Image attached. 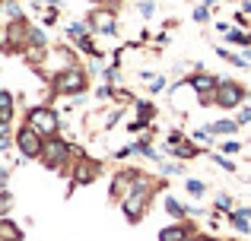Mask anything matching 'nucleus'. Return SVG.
Here are the masks:
<instances>
[{"mask_svg": "<svg viewBox=\"0 0 251 241\" xmlns=\"http://www.w3.org/2000/svg\"><path fill=\"white\" fill-rule=\"evenodd\" d=\"M140 13H143V16H153V3H150V0H143V3H140Z\"/></svg>", "mask_w": 251, "mask_h": 241, "instance_id": "32", "label": "nucleus"}, {"mask_svg": "<svg viewBox=\"0 0 251 241\" xmlns=\"http://www.w3.org/2000/svg\"><path fill=\"white\" fill-rule=\"evenodd\" d=\"M159 168H162L166 175H184V168L175 165V162H159Z\"/></svg>", "mask_w": 251, "mask_h": 241, "instance_id": "26", "label": "nucleus"}, {"mask_svg": "<svg viewBox=\"0 0 251 241\" xmlns=\"http://www.w3.org/2000/svg\"><path fill=\"white\" fill-rule=\"evenodd\" d=\"M70 35H74V38H86V35H89V25H86V22H74V25H70Z\"/></svg>", "mask_w": 251, "mask_h": 241, "instance_id": "24", "label": "nucleus"}, {"mask_svg": "<svg viewBox=\"0 0 251 241\" xmlns=\"http://www.w3.org/2000/svg\"><path fill=\"white\" fill-rule=\"evenodd\" d=\"M153 111H156V108L150 105V102H137V121H130V124H127V130H130V133L143 130V127L150 124V118H153Z\"/></svg>", "mask_w": 251, "mask_h": 241, "instance_id": "11", "label": "nucleus"}, {"mask_svg": "<svg viewBox=\"0 0 251 241\" xmlns=\"http://www.w3.org/2000/svg\"><path fill=\"white\" fill-rule=\"evenodd\" d=\"M188 83H191V89H194L201 99H210V95L216 92V86H220V80H216L213 73H191Z\"/></svg>", "mask_w": 251, "mask_h": 241, "instance_id": "8", "label": "nucleus"}, {"mask_svg": "<svg viewBox=\"0 0 251 241\" xmlns=\"http://www.w3.org/2000/svg\"><path fill=\"white\" fill-rule=\"evenodd\" d=\"M10 149V121H0V153Z\"/></svg>", "mask_w": 251, "mask_h": 241, "instance_id": "21", "label": "nucleus"}, {"mask_svg": "<svg viewBox=\"0 0 251 241\" xmlns=\"http://www.w3.org/2000/svg\"><path fill=\"white\" fill-rule=\"evenodd\" d=\"M166 153L175 155V159H197V155H201V146L191 143V140H181V143H175V146H169Z\"/></svg>", "mask_w": 251, "mask_h": 241, "instance_id": "12", "label": "nucleus"}, {"mask_svg": "<svg viewBox=\"0 0 251 241\" xmlns=\"http://www.w3.org/2000/svg\"><path fill=\"white\" fill-rule=\"evenodd\" d=\"M10 210H13V194L10 191H0V219H3Z\"/></svg>", "mask_w": 251, "mask_h": 241, "instance_id": "19", "label": "nucleus"}, {"mask_svg": "<svg viewBox=\"0 0 251 241\" xmlns=\"http://www.w3.org/2000/svg\"><path fill=\"white\" fill-rule=\"evenodd\" d=\"M156 187H159V184H156L153 178H147L143 172L134 178V187H130V194L121 200V213L127 216V222H130V225H137L143 216H147V210H150V197L156 194Z\"/></svg>", "mask_w": 251, "mask_h": 241, "instance_id": "1", "label": "nucleus"}, {"mask_svg": "<svg viewBox=\"0 0 251 241\" xmlns=\"http://www.w3.org/2000/svg\"><path fill=\"white\" fill-rule=\"evenodd\" d=\"M166 213H169L172 219H178V222H184L191 210H188L184 203H178V197H166Z\"/></svg>", "mask_w": 251, "mask_h": 241, "instance_id": "14", "label": "nucleus"}, {"mask_svg": "<svg viewBox=\"0 0 251 241\" xmlns=\"http://www.w3.org/2000/svg\"><path fill=\"white\" fill-rule=\"evenodd\" d=\"M70 155H74V146L67 140H61V136H51V140H45V149H42V159L38 162L48 172H67Z\"/></svg>", "mask_w": 251, "mask_h": 241, "instance_id": "4", "label": "nucleus"}, {"mask_svg": "<svg viewBox=\"0 0 251 241\" xmlns=\"http://www.w3.org/2000/svg\"><path fill=\"white\" fill-rule=\"evenodd\" d=\"M89 89V73L83 67H64L51 80V92L54 95H80Z\"/></svg>", "mask_w": 251, "mask_h": 241, "instance_id": "2", "label": "nucleus"}, {"mask_svg": "<svg viewBox=\"0 0 251 241\" xmlns=\"http://www.w3.org/2000/svg\"><path fill=\"white\" fill-rule=\"evenodd\" d=\"M229 225H232V229L239 232V235H248V232H251V219H248V216H245L242 210L229 213Z\"/></svg>", "mask_w": 251, "mask_h": 241, "instance_id": "15", "label": "nucleus"}, {"mask_svg": "<svg viewBox=\"0 0 251 241\" xmlns=\"http://www.w3.org/2000/svg\"><path fill=\"white\" fill-rule=\"evenodd\" d=\"M239 124H251V108H242L239 111Z\"/></svg>", "mask_w": 251, "mask_h": 241, "instance_id": "30", "label": "nucleus"}, {"mask_svg": "<svg viewBox=\"0 0 251 241\" xmlns=\"http://www.w3.org/2000/svg\"><path fill=\"white\" fill-rule=\"evenodd\" d=\"M102 76H105V80H108V83H118V70H115V67H108V70H105Z\"/></svg>", "mask_w": 251, "mask_h": 241, "instance_id": "31", "label": "nucleus"}, {"mask_svg": "<svg viewBox=\"0 0 251 241\" xmlns=\"http://www.w3.org/2000/svg\"><path fill=\"white\" fill-rule=\"evenodd\" d=\"M184 187H188V194L191 197H203V194H207V184H203V181H184Z\"/></svg>", "mask_w": 251, "mask_h": 241, "instance_id": "18", "label": "nucleus"}, {"mask_svg": "<svg viewBox=\"0 0 251 241\" xmlns=\"http://www.w3.org/2000/svg\"><path fill=\"white\" fill-rule=\"evenodd\" d=\"M191 232H194L191 222H175V225H166V229L159 232V241H184Z\"/></svg>", "mask_w": 251, "mask_h": 241, "instance_id": "10", "label": "nucleus"}, {"mask_svg": "<svg viewBox=\"0 0 251 241\" xmlns=\"http://www.w3.org/2000/svg\"><path fill=\"white\" fill-rule=\"evenodd\" d=\"M25 124H29L42 140H51V136H57V130H61V118H57V111L48 108V105L29 108V111H25Z\"/></svg>", "mask_w": 251, "mask_h": 241, "instance_id": "3", "label": "nucleus"}, {"mask_svg": "<svg viewBox=\"0 0 251 241\" xmlns=\"http://www.w3.org/2000/svg\"><path fill=\"white\" fill-rule=\"evenodd\" d=\"M0 89H3V86H0Z\"/></svg>", "mask_w": 251, "mask_h": 241, "instance_id": "38", "label": "nucleus"}, {"mask_svg": "<svg viewBox=\"0 0 251 241\" xmlns=\"http://www.w3.org/2000/svg\"><path fill=\"white\" fill-rule=\"evenodd\" d=\"M239 149H242V146H239V143H235V140H226V143H223V146H220V153H223V155H235V153H239Z\"/></svg>", "mask_w": 251, "mask_h": 241, "instance_id": "25", "label": "nucleus"}, {"mask_svg": "<svg viewBox=\"0 0 251 241\" xmlns=\"http://www.w3.org/2000/svg\"><path fill=\"white\" fill-rule=\"evenodd\" d=\"M0 241H3V238H0Z\"/></svg>", "mask_w": 251, "mask_h": 241, "instance_id": "39", "label": "nucleus"}, {"mask_svg": "<svg viewBox=\"0 0 251 241\" xmlns=\"http://www.w3.org/2000/svg\"><path fill=\"white\" fill-rule=\"evenodd\" d=\"M213 159H216V165H220V168H226V172H235V165L226 159V155H213Z\"/></svg>", "mask_w": 251, "mask_h": 241, "instance_id": "28", "label": "nucleus"}, {"mask_svg": "<svg viewBox=\"0 0 251 241\" xmlns=\"http://www.w3.org/2000/svg\"><path fill=\"white\" fill-rule=\"evenodd\" d=\"M245 10H251V0H245Z\"/></svg>", "mask_w": 251, "mask_h": 241, "instance_id": "37", "label": "nucleus"}, {"mask_svg": "<svg viewBox=\"0 0 251 241\" xmlns=\"http://www.w3.org/2000/svg\"><path fill=\"white\" fill-rule=\"evenodd\" d=\"M99 175H102V162L89 159V155H80V159L74 162V184H70V187H76V184H92Z\"/></svg>", "mask_w": 251, "mask_h": 241, "instance_id": "7", "label": "nucleus"}, {"mask_svg": "<svg viewBox=\"0 0 251 241\" xmlns=\"http://www.w3.org/2000/svg\"><path fill=\"white\" fill-rule=\"evenodd\" d=\"M242 213H245V216H248V219H251V206H248V210H242Z\"/></svg>", "mask_w": 251, "mask_h": 241, "instance_id": "36", "label": "nucleus"}, {"mask_svg": "<svg viewBox=\"0 0 251 241\" xmlns=\"http://www.w3.org/2000/svg\"><path fill=\"white\" fill-rule=\"evenodd\" d=\"M184 241H197V232H191V235H188V238H184Z\"/></svg>", "mask_w": 251, "mask_h": 241, "instance_id": "35", "label": "nucleus"}, {"mask_svg": "<svg viewBox=\"0 0 251 241\" xmlns=\"http://www.w3.org/2000/svg\"><path fill=\"white\" fill-rule=\"evenodd\" d=\"M89 29H96V32H105V35H115V16L111 13H105V10H96V13H89Z\"/></svg>", "mask_w": 251, "mask_h": 241, "instance_id": "9", "label": "nucleus"}, {"mask_svg": "<svg viewBox=\"0 0 251 241\" xmlns=\"http://www.w3.org/2000/svg\"><path fill=\"white\" fill-rule=\"evenodd\" d=\"M0 191H6V172H0Z\"/></svg>", "mask_w": 251, "mask_h": 241, "instance_id": "33", "label": "nucleus"}, {"mask_svg": "<svg viewBox=\"0 0 251 241\" xmlns=\"http://www.w3.org/2000/svg\"><path fill=\"white\" fill-rule=\"evenodd\" d=\"M16 149L25 155V159H42V149H45V140L35 133V130L29 127V124H23V127L16 130Z\"/></svg>", "mask_w": 251, "mask_h": 241, "instance_id": "6", "label": "nucleus"}, {"mask_svg": "<svg viewBox=\"0 0 251 241\" xmlns=\"http://www.w3.org/2000/svg\"><path fill=\"white\" fill-rule=\"evenodd\" d=\"M13 92H6V89H0V121H10L13 118Z\"/></svg>", "mask_w": 251, "mask_h": 241, "instance_id": "16", "label": "nucleus"}, {"mask_svg": "<svg viewBox=\"0 0 251 241\" xmlns=\"http://www.w3.org/2000/svg\"><path fill=\"white\" fill-rule=\"evenodd\" d=\"M3 10H6V16L19 19V6H16V0H6V3H3Z\"/></svg>", "mask_w": 251, "mask_h": 241, "instance_id": "27", "label": "nucleus"}, {"mask_svg": "<svg viewBox=\"0 0 251 241\" xmlns=\"http://www.w3.org/2000/svg\"><path fill=\"white\" fill-rule=\"evenodd\" d=\"M76 42H80V51H83V54H89V57H99V48L92 44V38H89V35H86V38H76Z\"/></svg>", "mask_w": 251, "mask_h": 241, "instance_id": "22", "label": "nucleus"}, {"mask_svg": "<svg viewBox=\"0 0 251 241\" xmlns=\"http://www.w3.org/2000/svg\"><path fill=\"white\" fill-rule=\"evenodd\" d=\"M207 16H210V6H197V10H194V19H197V22H203Z\"/></svg>", "mask_w": 251, "mask_h": 241, "instance_id": "29", "label": "nucleus"}, {"mask_svg": "<svg viewBox=\"0 0 251 241\" xmlns=\"http://www.w3.org/2000/svg\"><path fill=\"white\" fill-rule=\"evenodd\" d=\"M242 102H245V86H242V83H232V80H220V86H216V92H213V105L232 111V108H242Z\"/></svg>", "mask_w": 251, "mask_h": 241, "instance_id": "5", "label": "nucleus"}, {"mask_svg": "<svg viewBox=\"0 0 251 241\" xmlns=\"http://www.w3.org/2000/svg\"><path fill=\"white\" fill-rule=\"evenodd\" d=\"M239 127H242L239 121H216V124H210V130H213V133H220V136H229V133H235Z\"/></svg>", "mask_w": 251, "mask_h": 241, "instance_id": "17", "label": "nucleus"}, {"mask_svg": "<svg viewBox=\"0 0 251 241\" xmlns=\"http://www.w3.org/2000/svg\"><path fill=\"white\" fill-rule=\"evenodd\" d=\"M216 210H223V213H235L232 197H229V194H220V197H216Z\"/></svg>", "mask_w": 251, "mask_h": 241, "instance_id": "23", "label": "nucleus"}, {"mask_svg": "<svg viewBox=\"0 0 251 241\" xmlns=\"http://www.w3.org/2000/svg\"><path fill=\"white\" fill-rule=\"evenodd\" d=\"M0 238L3 241H23V229H19L16 222H13V219H0Z\"/></svg>", "mask_w": 251, "mask_h": 241, "instance_id": "13", "label": "nucleus"}, {"mask_svg": "<svg viewBox=\"0 0 251 241\" xmlns=\"http://www.w3.org/2000/svg\"><path fill=\"white\" fill-rule=\"evenodd\" d=\"M197 241H220V238H213V235H197Z\"/></svg>", "mask_w": 251, "mask_h": 241, "instance_id": "34", "label": "nucleus"}, {"mask_svg": "<svg viewBox=\"0 0 251 241\" xmlns=\"http://www.w3.org/2000/svg\"><path fill=\"white\" fill-rule=\"evenodd\" d=\"M226 35H229V42H232V44H242V48H248V44H251L248 32H226Z\"/></svg>", "mask_w": 251, "mask_h": 241, "instance_id": "20", "label": "nucleus"}]
</instances>
